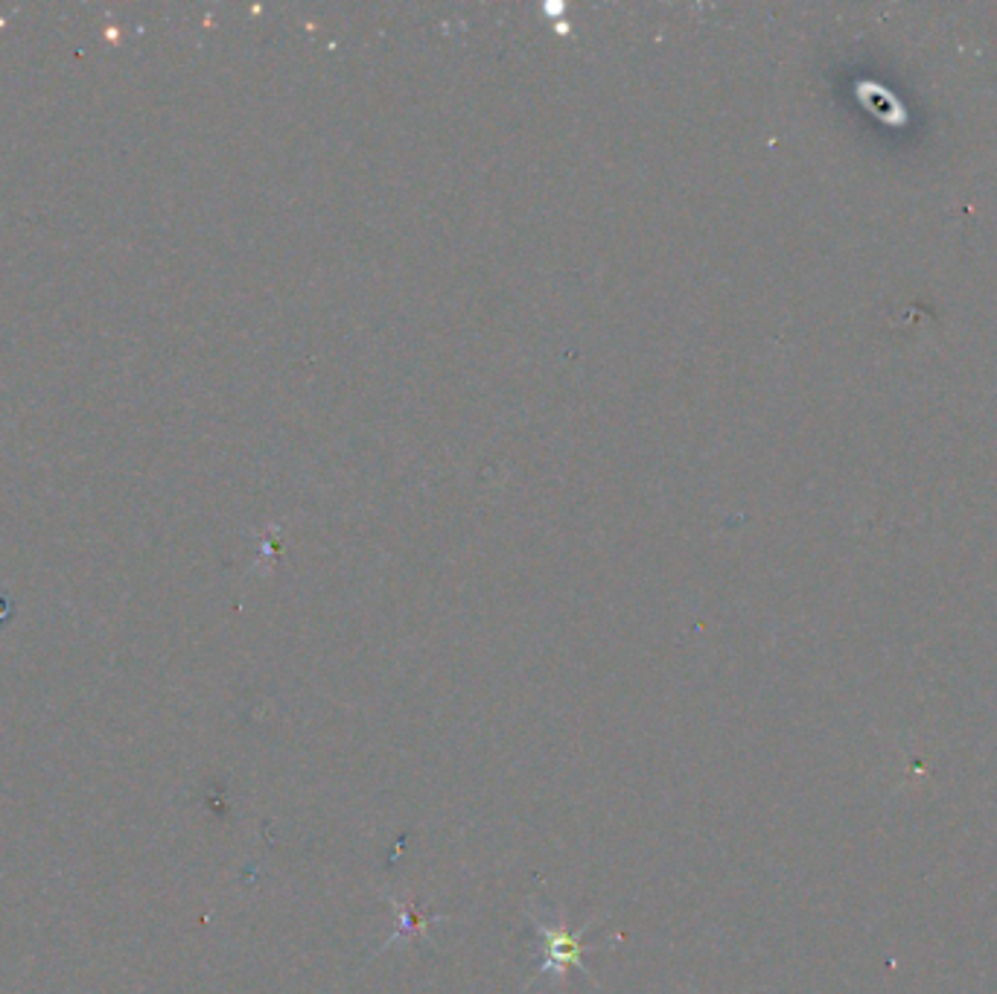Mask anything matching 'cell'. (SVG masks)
Returning <instances> with one entry per match:
<instances>
[{
  "label": "cell",
  "mask_w": 997,
  "mask_h": 994,
  "mask_svg": "<svg viewBox=\"0 0 997 994\" xmlns=\"http://www.w3.org/2000/svg\"><path fill=\"white\" fill-rule=\"evenodd\" d=\"M540 939H543V962L540 971L543 974H554V971H566V965L581 968V933L584 930H566V927H549L537 922Z\"/></svg>",
  "instance_id": "cell-1"
}]
</instances>
